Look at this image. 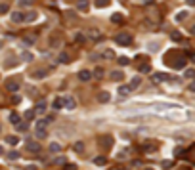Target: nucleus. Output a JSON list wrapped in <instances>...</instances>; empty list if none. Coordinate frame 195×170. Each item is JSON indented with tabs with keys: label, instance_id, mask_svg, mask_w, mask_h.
Returning a JSON list of instances; mask_svg holds the SVG:
<instances>
[{
	"label": "nucleus",
	"instance_id": "26",
	"mask_svg": "<svg viewBox=\"0 0 195 170\" xmlns=\"http://www.w3.org/2000/svg\"><path fill=\"white\" fill-rule=\"evenodd\" d=\"M25 119H27V120H33V119H34V109L25 111Z\"/></svg>",
	"mask_w": 195,
	"mask_h": 170
},
{
	"label": "nucleus",
	"instance_id": "14",
	"mask_svg": "<svg viewBox=\"0 0 195 170\" xmlns=\"http://www.w3.org/2000/svg\"><path fill=\"white\" fill-rule=\"evenodd\" d=\"M10 122H11V124H16V126H17V124L21 122V117L17 115V113H11V115H10Z\"/></svg>",
	"mask_w": 195,
	"mask_h": 170
},
{
	"label": "nucleus",
	"instance_id": "35",
	"mask_svg": "<svg viewBox=\"0 0 195 170\" xmlns=\"http://www.w3.org/2000/svg\"><path fill=\"white\" fill-rule=\"evenodd\" d=\"M65 170H77V164H71V163H67V164H65Z\"/></svg>",
	"mask_w": 195,
	"mask_h": 170
},
{
	"label": "nucleus",
	"instance_id": "11",
	"mask_svg": "<svg viewBox=\"0 0 195 170\" xmlns=\"http://www.w3.org/2000/svg\"><path fill=\"white\" fill-rule=\"evenodd\" d=\"M23 17H25V15H23L21 12H14V14H11V21H14V23H21Z\"/></svg>",
	"mask_w": 195,
	"mask_h": 170
},
{
	"label": "nucleus",
	"instance_id": "16",
	"mask_svg": "<svg viewBox=\"0 0 195 170\" xmlns=\"http://www.w3.org/2000/svg\"><path fill=\"white\" fill-rule=\"evenodd\" d=\"M6 143H10V145H17V143H19V138H17V136H8V138H6Z\"/></svg>",
	"mask_w": 195,
	"mask_h": 170
},
{
	"label": "nucleus",
	"instance_id": "8",
	"mask_svg": "<svg viewBox=\"0 0 195 170\" xmlns=\"http://www.w3.org/2000/svg\"><path fill=\"white\" fill-rule=\"evenodd\" d=\"M109 99H111L109 92H100V94H98V101H100V103H107Z\"/></svg>",
	"mask_w": 195,
	"mask_h": 170
},
{
	"label": "nucleus",
	"instance_id": "38",
	"mask_svg": "<svg viewBox=\"0 0 195 170\" xmlns=\"http://www.w3.org/2000/svg\"><path fill=\"white\" fill-rule=\"evenodd\" d=\"M172 166V161H163V168H170Z\"/></svg>",
	"mask_w": 195,
	"mask_h": 170
},
{
	"label": "nucleus",
	"instance_id": "42",
	"mask_svg": "<svg viewBox=\"0 0 195 170\" xmlns=\"http://www.w3.org/2000/svg\"><path fill=\"white\" fill-rule=\"evenodd\" d=\"M21 4H23V6H27V4H33V0H21Z\"/></svg>",
	"mask_w": 195,
	"mask_h": 170
},
{
	"label": "nucleus",
	"instance_id": "27",
	"mask_svg": "<svg viewBox=\"0 0 195 170\" xmlns=\"http://www.w3.org/2000/svg\"><path fill=\"white\" fill-rule=\"evenodd\" d=\"M60 149H61V145H60V143H52V145H50V151H52V153H57Z\"/></svg>",
	"mask_w": 195,
	"mask_h": 170
},
{
	"label": "nucleus",
	"instance_id": "3",
	"mask_svg": "<svg viewBox=\"0 0 195 170\" xmlns=\"http://www.w3.org/2000/svg\"><path fill=\"white\" fill-rule=\"evenodd\" d=\"M92 76H94V75H92V71H88V69H82V71H78V81H82V82L90 81Z\"/></svg>",
	"mask_w": 195,
	"mask_h": 170
},
{
	"label": "nucleus",
	"instance_id": "45",
	"mask_svg": "<svg viewBox=\"0 0 195 170\" xmlns=\"http://www.w3.org/2000/svg\"><path fill=\"white\" fill-rule=\"evenodd\" d=\"M189 33H191V35H195V25H193V27L189 29Z\"/></svg>",
	"mask_w": 195,
	"mask_h": 170
},
{
	"label": "nucleus",
	"instance_id": "5",
	"mask_svg": "<svg viewBox=\"0 0 195 170\" xmlns=\"http://www.w3.org/2000/svg\"><path fill=\"white\" fill-rule=\"evenodd\" d=\"M130 92H132L130 84H122V86H119V96H121V98H126Z\"/></svg>",
	"mask_w": 195,
	"mask_h": 170
},
{
	"label": "nucleus",
	"instance_id": "20",
	"mask_svg": "<svg viewBox=\"0 0 195 170\" xmlns=\"http://www.w3.org/2000/svg\"><path fill=\"white\" fill-rule=\"evenodd\" d=\"M73 149H75L77 153H82V151H84V143H82V142H77V143H75V147H73Z\"/></svg>",
	"mask_w": 195,
	"mask_h": 170
},
{
	"label": "nucleus",
	"instance_id": "30",
	"mask_svg": "<svg viewBox=\"0 0 195 170\" xmlns=\"http://www.w3.org/2000/svg\"><path fill=\"white\" fill-rule=\"evenodd\" d=\"M8 10H10V6H8V4H0V15H4V14L8 12Z\"/></svg>",
	"mask_w": 195,
	"mask_h": 170
},
{
	"label": "nucleus",
	"instance_id": "37",
	"mask_svg": "<svg viewBox=\"0 0 195 170\" xmlns=\"http://www.w3.org/2000/svg\"><path fill=\"white\" fill-rule=\"evenodd\" d=\"M92 75H96L98 78H101L103 76V69H96V73H92Z\"/></svg>",
	"mask_w": 195,
	"mask_h": 170
},
{
	"label": "nucleus",
	"instance_id": "29",
	"mask_svg": "<svg viewBox=\"0 0 195 170\" xmlns=\"http://www.w3.org/2000/svg\"><path fill=\"white\" fill-rule=\"evenodd\" d=\"M8 159H10V161H16V159H19V153L17 151H11V153H8Z\"/></svg>",
	"mask_w": 195,
	"mask_h": 170
},
{
	"label": "nucleus",
	"instance_id": "21",
	"mask_svg": "<svg viewBox=\"0 0 195 170\" xmlns=\"http://www.w3.org/2000/svg\"><path fill=\"white\" fill-rule=\"evenodd\" d=\"M37 19V12H29L25 17H23V21H34Z\"/></svg>",
	"mask_w": 195,
	"mask_h": 170
},
{
	"label": "nucleus",
	"instance_id": "18",
	"mask_svg": "<svg viewBox=\"0 0 195 170\" xmlns=\"http://www.w3.org/2000/svg\"><path fill=\"white\" fill-rule=\"evenodd\" d=\"M101 38V35H100V33L98 31H90V40H94V42H98Z\"/></svg>",
	"mask_w": 195,
	"mask_h": 170
},
{
	"label": "nucleus",
	"instance_id": "10",
	"mask_svg": "<svg viewBox=\"0 0 195 170\" xmlns=\"http://www.w3.org/2000/svg\"><path fill=\"white\" fill-rule=\"evenodd\" d=\"M57 61H60V63H69V61H71V58H69L67 52H61L60 55H57Z\"/></svg>",
	"mask_w": 195,
	"mask_h": 170
},
{
	"label": "nucleus",
	"instance_id": "39",
	"mask_svg": "<svg viewBox=\"0 0 195 170\" xmlns=\"http://www.w3.org/2000/svg\"><path fill=\"white\" fill-rule=\"evenodd\" d=\"M23 59H25V61H31L33 55H31V54H23Z\"/></svg>",
	"mask_w": 195,
	"mask_h": 170
},
{
	"label": "nucleus",
	"instance_id": "9",
	"mask_svg": "<svg viewBox=\"0 0 195 170\" xmlns=\"http://www.w3.org/2000/svg\"><path fill=\"white\" fill-rule=\"evenodd\" d=\"M75 105H77V103H75L73 98H65V99H63V107H67V109H75Z\"/></svg>",
	"mask_w": 195,
	"mask_h": 170
},
{
	"label": "nucleus",
	"instance_id": "43",
	"mask_svg": "<svg viewBox=\"0 0 195 170\" xmlns=\"http://www.w3.org/2000/svg\"><path fill=\"white\" fill-rule=\"evenodd\" d=\"M189 90H191V92H195V82H191V84H189Z\"/></svg>",
	"mask_w": 195,
	"mask_h": 170
},
{
	"label": "nucleus",
	"instance_id": "7",
	"mask_svg": "<svg viewBox=\"0 0 195 170\" xmlns=\"http://www.w3.org/2000/svg\"><path fill=\"white\" fill-rule=\"evenodd\" d=\"M27 149H29L31 153H38V151H40V145H38L37 142H27Z\"/></svg>",
	"mask_w": 195,
	"mask_h": 170
},
{
	"label": "nucleus",
	"instance_id": "22",
	"mask_svg": "<svg viewBox=\"0 0 195 170\" xmlns=\"http://www.w3.org/2000/svg\"><path fill=\"white\" fill-rule=\"evenodd\" d=\"M111 21H113V23H122V15L121 14H113L111 15Z\"/></svg>",
	"mask_w": 195,
	"mask_h": 170
},
{
	"label": "nucleus",
	"instance_id": "15",
	"mask_svg": "<svg viewBox=\"0 0 195 170\" xmlns=\"http://www.w3.org/2000/svg\"><path fill=\"white\" fill-rule=\"evenodd\" d=\"M44 111H46V101H38L34 107V113H44Z\"/></svg>",
	"mask_w": 195,
	"mask_h": 170
},
{
	"label": "nucleus",
	"instance_id": "19",
	"mask_svg": "<svg viewBox=\"0 0 195 170\" xmlns=\"http://www.w3.org/2000/svg\"><path fill=\"white\" fill-rule=\"evenodd\" d=\"M170 38H172V40H174V42H182V33L174 31V33H172V35H170Z\"/></svg>",
	"mask_w": 195,
	"mask_h": 170
},
{
	"label": "nucleus",
	"instance_id": "44",
	"mask_svg": "<svg viewBox=\"0 0 195 170\" xmlns=\"http://www.w3.org/2000/svg\"><path fill=\"white\" fill-rule=\"evenodd\" d=\"M188 4L189 6H195V0H188Z\"/></svg>",
	"mask_w": 195,
	"mask_h": 170
},
{
	"label": "nucleus",
	"instance_id": "25",
	"mask_svg": "<svg viewBox=\"0 0 195 170\" xmlns=\"http://www.w3.org/2000/svg\"><path fill=\"white\" fill-rule=\"evenodd\" d=\"M94 163H96L98 166H103L107 161H105V157H96V159H94Z\"/></svg>",
	"mask_w": 195,
	"mask_h": 170
},
{
	"label": "nucleus",
	"instance_id": "6",
	"mask_svg": "<svg viewBox=\"0 0 195 170\" xmlns=\"http://www.w3.org/2000/svg\"><path fill=\"white\" fill-rule=\"evenodd\" d=\"M88 0H77V10H80V12H88Z\"/></svg>",
	"mask_w": 195,
	"mask_h": 170
},
{
	"label": "nucleus",
	"instance_id": "1",
	"mask_svg": "<svg viewBox=\"0 0 195 170\" xmlns=\"http://www.w3.org/2000/svg\"><path fill=\"white\" fill-rule=\"evenodd\" d=\"M115 40H117L119 46H130L132 44V35L130 33H119V35L115 37Z\"/></svg>",
	"mask_w": 195,
	"mask_h": 170
},
{
	"label": "nucleus",
	"instance_id": "34",
	"mask_svg": "<svg viewBox=\"0 0 195 170\" xmlns=\"http://www.w3.org/2000/svg\"><path fill=\"white\" fill-rule=\"evenodd\" d=\"M75 38H77V42H84V35H80V33H77Z\"/></svg>",
	"mask_w": 195,
	"mask_h": 170
},
{
	"label": "nucleus",
	"instance_id": "4",
	"mask_svg": "<svg viewBox=\"0 0 195 170\" xmlns=\"http://www.w3.org/2000/svg\"><path fill=\"white\" fill-rule=\"evenodd\" d=\"M163 81H168V75H165V73H155V75L151 76V82H155V84L163 82Z\"/></svg>",
	"mask_w": 195,
	"mask_h": 170
},
{
	"label": "nucleus",
	"instance_id": "24",
	"mask_svg": "<svg viewBox=\"0 0 195 170\" xmlns=\"http://www.w3.org/2000/svg\"><path fill=\"white\" fill-rule=\"evenodd\" d=\"M140 82H142V78H140V76H134V78H132V82H130V88L140 86Z\"/></svg>",
	"mask_w": 195,
	"mask_h": 170
},
{
	"label": "nucleus",
	"instance_id": "28",
	"mask_svg": "<svg viewBox=\"0 0 195 170\" xmlns=\"http://www.w3.org/2000/svg\"><path fill=\"white\" fill-rule=\"evenodd\" d=\"M188 17V12H180V14H176V21H184Z\"/></svg>",
	"mask_w": 195,
	"mask_h": 170
},
{
	"label": "nucleus",
	"instance_id": "47",
	"mask_svg": "<svg viewBox=\"0 0 195 170\" xmlns=\"http://www.w3.org/2000/svg\"><path fill=\"white\" fill-rule=\"evenodd\" d=\"M2 153H4V149H2V147H0V155H2Z\"/></svg>",
	"mask_w": 195,
	"mask_h": 170
},
{
	"label": "nucleus",
	"instance_id": "2",
	"mask_svg": "<svg viewBox=\"0 0 195 170\" xmlns=\"http://www.w3.org/2000/svg\"><path fill=\"white\" fill-rule=\"evenodd\" d=\"M37 138H38V140L46 138V122H44V120H40V122L37 124Z\"/></svg>",
	"mask_w": 195,
	"mask_h": 170
},
{
	"label": "nucleus",
	"instance_id": "13",
	"mask_svg": "<svg viewBox=\"0 0 195 170\" xmlns=\"http://www.w3.org/2000/svg\"><path fill=\"white\" fill-rule=\"evenodd\" d=\"M6 88L10 90V92H17V90H19V84H17V82H14V81H10V82L6 84Z\"/></svg>",
	"mask_w": 195,
	"mask_h": 170
},
{
	"label": "nucleus",
	"instance_id": "40",
	"mask_svg": "<svg viewBox=\"0 0 195 170\" xmlns=\"http://www.w3.org/2000/svg\"><path fill=\"white\" fill-rule=\"evenodd\" d=\"M11 101H14V103H21V98L19 96H14V98H11Z\"/></svg>",
	"mask_w": 195,
	"mask_h": 170
},
{
	"label": "nucleus",
	"instance_id": "48",
	"mask_svg": "<svg viewBox=\"0 0 195 170\" xmlns=\"http://www.w3.org/2000/svg\"><path fill=\"white\" fill-rule=\"evenodd\" d=\"M145 170H153V168H145Z\"/></svg>",
	"mask_w": 195,
	"mask_h": 170
},
{
	"label": "nucleus",
	"instance_id": "41",
	"mask_svg": "<svg viewBox=\"0 0 195 170\" xmlns=\"http://www.w3.org/2000/svg\"><path fill=\"white\" fill-rule=\"evenodd\" d=\"M188 55H189V58H191V61L195 63V52H188Z\"/></svg>",
	"mask_w": 195,
	"mask_h": 170
},
{
	"label": "nucleus",
	"instance_id": "23",
	"mask_svg": "<svg viewBox=\"0 0 195 170\" xmlns=\"http://www.w3.org/2000/svg\"><path fill=\"white\" fill-rule=\"evenodd\" d=\"M61 107H63V98H57L54 101V109H61Z\"/></svg>",
	"mask_w": 195,
	"mask_h": 170
},
{
	"label": "nucleus",
	"instance_id": "17",
	"mask_svg": "<svg viewBox=\"0 0 195 170\" xmlns=\"http://www.w3.org/2000/svg\"><path fill=\"white\" fill-rule=\"evenodd\" d=\"M138 69H140V73H149V71H151V65H149V63H142Z\"/></svg>",
	"mask_w": 195,
	"mask_h": 170
},
{
	"label": "nucleus",
	"instance_id": "36",
	"mask_svg": "<svg viewBox=\"0 0 195 170\" xmlns=\"http://www.w3.org/2000/svg\"><path fill=\"white\" fill-rule=\"evenodd\" d=\"M119 65H128V59H126V58H119Z\"/></svg>",
	"mask_w": 195,
	"mask_h": 170
},
{
	"label": "nucleus",
	"instance_id": "12",
	"mask_svg": "<svg viewBox=\"0 0 195 170\" xmlns=\"http://www.w3.org/2000/svg\"><path fill=\"white\" fill-rule=\"evenodd\" d=\"M122 76H124L122 71H113L111 73V81H122Z\"/></svg>",
	"mask_w": 195,
	"mask_h": 170
},
{
	"label": "nucleus",
	"instance_id": "32",
	"mask_svg": "<svg viewBox=\"0 0 195 170\" xmlns=\"http://www.w3.org/2000/svg\"><path fill=\"white\" fill-rule=\"evenodd\" d=\"M186 78H195V71L193 69H188L186 71Z\"/></svg>",
	"mask_w": 195,
	"mask_h": 170
},
{
	"label": "nucleus",
	"instance_id": "46",
	"mask_svg": "<svg viewBox=\"0 0 195 170\" xmlns=\"http://www.w3.org/2000/svg\"><path fill=\"white\" fill-rule=\"evenodd\" d=\"M27 170H37V166H29V168H27Z\"/></svg>",
	"mask_w": 195,
	"mask_h": 170
},
{
	"label": "nucleus",
	"instance_id": "31",
	"mask_svg": "<svg viewBox=\"0 0 195 170\" xmlns=\"http://www.w3.org/2000/svg\"><path fill=\"white\" fill-rule=\"evenodd\" d=\"M109 4V0H96V6L98 8H103V6H107Z\"/></svg>",
	"mask_w": 195,
	"mask_h": 170
},
{
	"label": "nucleus",
	"instance_id": "33",
	"mask_svg": "<svg viewBox=\"0 0 195 170\" xmlns=\"http://www.w3.org/2000/svg\"><path fill=\"white\" fill-rule=\"evenodd\" d=\"M54 163H55V164H65V157H57Z\"/></svg>",
	"mask_w": 195,
	"mask_h": 170
}]
</instances>
